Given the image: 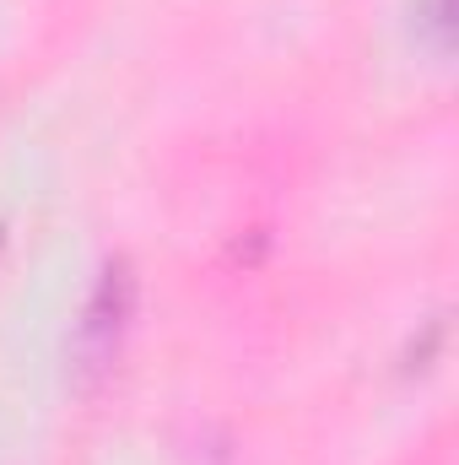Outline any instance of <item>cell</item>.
<instances>
[{
  "instance_id": "obj_1",
  "label": "cell",
  "mask_w": 459,
  "mask_h": 465,
  "mask_svg": "<svg viewBox=\"0 0 459 465\" xmlns=\"http://www.w3.org/2000/svg\"><path fill=\"white\" fill-rule=\"evenodd\" d=\"M130 314H135V271L130 260H109L93 282V298L82 309V325H76V379L82 384H98L109 368H114L119 347H124V331H130Z\"/></svg>"
}]
</instances>
